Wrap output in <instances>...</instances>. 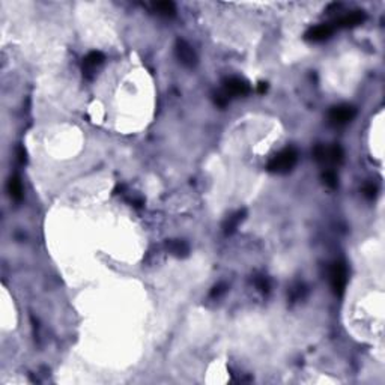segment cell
<instances>
[{"label":"cell","instance_id":"1","mask_svg":"<svg viewBox=\"0 0 385 385\" xmlns=\"http://www.w3.org/2000/svg\"><path fill=\"white\" fill-rule=\"evenodd\" d=\"M297 160H298L297 151L294 148H286L268 163V170L272 173H288L297 164Z\"/></svg>","mask_w":385,"mask_h":385},{"label":"cell","instance_id":"2","mask_svg":"<svg viewBox=\"0 0 385 385\" xmlns=\"http://www.w3.org/2000/svg\"><path fill=\"white\" fill-rule=\"evenodd\" d=\"M330 283L336 295H343L346 288V266L343 262H334L330 268Z\"/></svg>","mask_w":385,"mask_h":385},{"label":"cell","instance_id":"3","mask_svg":"<svg viewBox=\"0 0 385 385\" xmlns=\"http://www.w3.org/2000/svg\"><path fill=\"white\" fill-rule=\"evenodd\" d=\"M314 158L321 163H342L343 160V151L340 146H331V148H325L322 145L314 148Z\"/></svg>","mask_w":385,"mask_h":385},{"label":"cell","instance_id":"4","mask_svg":"<svg viewBox=\"0 0 385 385\" xmlns=\"http://www.w3.org/2000/svg\"><path fill=\"white\" fill-rule=\"evenodd\" d=\"M357 115V110L352 107V106H336L330 110L328 113V119L331 124L334 125H344L347 122H351Z\"/></svg>","mask_w":385,"mask_h":385},{"label":"cell","instance_id":"5","mask_svg":"<svg viewBox=\"0 0 385 385\" xmlns=\"http://www.w3.org/2000/svg\"><path fill=\"white\" fill-rule=\"evenodd\" d=\"M174 51H176V56L179 59V62L187 66V68H193L196 63H197V56L194 53V50L185 43L182 40H178L176 41V47H174Z\"/></svg>","mask_w":385,"mask_h":385},{"label":"cell","instance_id":"6","mask_svg":"<svg viewBox=\"0 0 385 385\" xmlns=\"http://www.w3.org/2000/svg\"><path fill=\"white\" fill-rule=\"evenodd\" d=\"M224 93L227 96H244L250 93V85L238 77H230L224 80Z\"/></svg>","mask_w":385,"mask_h":385},{"label":"cell","instance_id":"7","mask_svg":"<svg viewBox=\"0 0 385 385\" xmlns=\"http://www.w3.org/2000/svg\"><path fill=\"white\" fill-rule=\"evenodd\" d=\"M333 26L330 24H319L311 27L307 33H305V40L307 41H313V43H322L325 40H328L333 35Z\"/></svg>","mask_w":385,"mask_h":385},{"label":"cell","instance_id":"8","mask_svg":"<svg viewBox=\"0 0 385 385\" xmlns=\"http://www.w3.org/2000/svg\"><path fill=\"white\" fill-rule=\"evenodd\" d=\"M102 60H104L102 53H99V51H92V53H89L85 57V60H83V74H85L86 77L90 79V77H92V73L102 63Z\"/></svg>","mask_w":385,"mask_h":385},{"label":"cell","instance_id":"9","mask_svg":"<svg viewBox=\"0 0 385 385\" xmlns=\"http://www.w3.org/2000/svg\"><path fill=\"white\" fill-rule=\"evenodd\" d=\"M364 20H366L364 12H361V11H354V12H349L347 15H344L342 18H339V20H337V26H340V27H354V26L361 24Z\"/></svg>","mask_w":385,"mask_h":385},{"label":"cell","instance_id":"10","mask_svg":"<svg viewBox=\"0 0 385 385\" xmlns=\"http://www.w3.org/2000/svg\"><path fill=\"white\" fill-rule=\"evenodd\" d=\"M166 247L169 250V253H171L173 256L176 257H187L190 253L188 244L181 241V239H170L166 242Z\"/></svg>","mask_w":385,"mask_h":385},{"label":"cell","instance_id":"11","mask_svg":"<svg viewBox=\"0 0 385 385\" xmlns=\"http://www.w3.org/2000/svg\"><path fill=\"white\" fill-rule=\"evenodd\" d=\"M244 217H246V211H238V213H235L233 215H230V217L226 220L224 226H223L224 233H226V235H232V233L238 229V226L241 224V221L244 220Z\"/></svg>","mask_w":385,"mask_h":385},{"label":"cell","instance_id":"12","mask_svg":"<svg viewBox=\"0 0 385 385\" xmlns=\"http://www.w3.org/2000/svg\"><path fill=\"white\" fill-rule=\"evenodd\" d=\"M9 194L15 200H21V197H23V185L17 176L9 179Z\"/></svg>","mask_w":385,"mask_h":385},{"label":"cell","instance_id":"13","mask_svg":"<svg viewBox=\"0 0 385 385\" xmlns=\"http://www.w3.org/2000/svg\"><path fill=\"white\" fill-rule=\"evenodd\" d=\"M157 14L163 17H173L174 15V5L171 2H158L154 5Z\"/></svg>","mask_w":385,"mask_h":385},{"label":"cell","instance_id":"14","mask_svg":"<svg viewBox=\"0 0 385 385\" xmlns=\"http://www.w3.org/2000/svg\"><path fill=\"white\" fill-rule=\"evenodd\" d=\"M324 181H325V184H327L328 187H331V188L337 187V174L333 170H327L324 173Z\"/></svg>","mask_w":385,"mask_h":385},{"label":"cell","instance_id":"15","mask_svg":"<svg viewBox=\"0 0 385 385\" xmlns=\"http://www.w3.org/2000/svg\"><path fill=\"white\" fill-rule=\"evenodd\" d=\"M255 285H256V288L260 292H263V294L269 292V283H268V280L265 277H256L255 278Z\"/></svg>","mask_w":385,"mask_h":385},{"label":"cell","instance_id":"16","mask_svg":"<svg viewBox=\"0 0 385 385\" xmlns=\"http://www.w3.org/2000/svg\"><path fill=\"white\" fill-rule=\"evenodd\" d=\"M376 193H378V188H376V185H373V184H366V185L363 187V194H364L367 199H375Z\"/></svg>","mask_w":385,"mask_h":385},{"label":"cell","instance_id":"17","mask_svg":"<svg viewBox=\"0 0 385 385\" xmlns=\"http://www.w3.org/2000/svg\"><path fill=\"white\" fill-rule=\"evenodd\" d=\"M304 294H305L304 286H297V288H294V289L291 291V298L294 301H300L301 298L304 297Z\"/></svg>","mask_w":385,"mask_h":385},{"label":"cell","instance_id":"18","mask_svg":"<svg viewBox=\"0 0 385 385\" xmlns=\"http://www.w3.org/2000/svg\"><path fill=\"white\" fill-rule=\"evenodd\" d=\"M226 291H227V286H226L224 283H220V285H217L214 289H213L211 297H214V298L217 297V298H218V297H221L223 294H226Z\"/></svg>","mask_w":385,"mask_h":385},{"label":"cell","instance_id":"19","mask_svg":"<svg viewBox=\"0 0 385 385\" xmlns=\"http://www.w3.org/2000/svg\"><path fill=\"white\" fill-rule=\"evenodd\" d=\"M18 160L21 161V163H26V152L20 148L18 149Z\"/></svg>","mask_w":385,"mask_h":385},{"label":"cell","instance_id":"20","mask_svg":"<svg viewBox=\"0 0 385 385\" xmlns=\"http://www.w3.org/2000/svg\"><path fill=\"white\" fill-rule=\"evenodd\" d=\"M259 92H260V93L266 92V83H260V85H259Z\"/></svg>","mask_w":385,"mask_h":385}]
</instances>
